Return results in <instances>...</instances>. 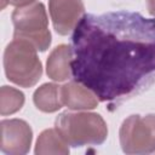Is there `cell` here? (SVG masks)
Wrapping results in <instances>:
<instances>
[{
	"instance_id": "1",
	"label": "cell",
	"mask_w": 155,
	"mask_h": 155,
	"mask_svg": "<svg viewBox=\"0 0 155 155\" xmlns=\"http://www.w3.org/2000/svg\"><path fill=\"white\" fill-rule=\"evenodd\" d=\"M70 46L73 76L110 110L155 84V19L127 10L85 15Z\"/></svg>"
},
{
	"instance_id": "2",
	"label": "cell",
	"mask_w": 155,
	"mask_h": 155,
	"mask_svg": "<svg viewBox=\"0 0 155 155\" xmlns=\"http://www.w3.org/2000/svg\"><path fill=\"white\" fill-rule=\"evenodd\" d=\"M54 128L74 148L101 145L108 137L104 119L99 114L88 111H63L56 117Z\"/></svg>"
},
{
	"instance_id": "3",
	"label": "cell",
	"mask_w": 155,
	"mask_h": 155,
	"mask_svg": "<svg viewBox=\"0 0 155 155\" xmlns=\"http://www.w3.org/2000/svg\"><path fill=\"white\" fill-rule=\"evenodd\" d=\"M4 70L8 81L29 88L42 75V64L38 50L28 41L13 39L4 52Z\"/></svg>"
},
{
	"instance_id": "4",
	"label": "cell",
	"mask_w": 155,
	"mask_h": 155,
	"mask_svg": "<svg viewBox=\"0 0 155 155\" xmlns=\"http://www.w3.org/2000/svg\"><path fill=\"white\" fill-rule=\"evenodd\" d=\"M11 18L15 27L13 39L30 42L38 52H44L50 47L51 31L44 4L34 2L28 6L16 7Z\"/></svg>"
},
{
	"instance_id": "5",
	"label": "cell",
	"mask_w": 155,
	"mask_h": 155,
	"mask_svg": "<svg viewBox=\"0 0 155 155\" xmlns=\"http://www.w3.org/2000/svg\"><path fill=\"white\" fill-rule=\"evenodd\" d=\"M119 139L126 154L155 153V114L126 117L121 124Z\"/></svg>"
},
{
	"instance_id": "6",
	"label": "cell",
	"mask_w": 155,
	"mask_h": 155,
	"mask_svg": "<svg viewBox=\"0 0 155 155\" xmlns=\"http://www.w3.org/2000/svg\"><path fill=\"white\" fill-rule=\"evenodd\" d=\"M0 127L1 153L6 155H24L29 153L33 140V130L27 121L21 119L2 120Z\"/></svg>"
},
{
	"instance_id": "7",
	"label": "cell",
	"mask_w": 155,
	"mask_h": 155,
	"mask_svg": "<svg viewBox=\"0 0 155 155\" xmlns=\"http://www.w3.org/2000/svg\"><path fill=\"white\" fill-rule=\"evenodd\" d=\"M48 12L56 33L62 36L74 31L86 15L82 0H48Z\"/></svg>"
},
{
	"instance_id": "8",
	"label": "cell",
	"mask_w": 155,
	"mask_h": 155,
	"mask_svg": "<svg viewBox=\"0 0 155 155\" xmlns=\"http://www.w3.org/2000/svg\"><path fill=\"white\" fill-rule=\"evenodd\" d=\"M63 104L71 110H91L97 108V96L79 81H69L61 86Z\"/></svg>"
},
{
	"instance_id": "9",
	"label": "cell",
	"mask_w": 155,
	"mask_h": 155,
	"mask_svg": "<svg viewBox=\"0 0 155 155\" xmlns=\"http://www.w3.org/2000/svg\"><path fill=\"white\" fill-rule=\"evenodd\" d=\"M73 48L69 45H58L52 50L46 61V74L53 81H65L73 76Z\"/></svg>"
},
{
	"instance_id": "10",
	"label": "cell",
	"mask_w": 155,
	"mask_h": 155,
	"mask_svg": "<svg viewBox=\"0 0 155 155\" xmlns=\"http://www.w3.org/2000/svg\"><path fill=\"white\" fill-rule=\"evenodd\" d=\"M33 102L42 113H54L59 110L64 105L61 94V86L52 82L41 85L35 90Z\"/></svg>"
},
{
	"instance_id": "11",
	"label": "cell",
	"mask_w": 155,
	"mask_h": 155,
	"mask_svg": "<svg viewBox=\"0 0 155 155\" xmlns=\"http://www.w3.org/2000/svg\"><path fill=\"white\" fill-rule=\"evenodd\" d=\"M34 151L36 155H42V154L68 155L69 144L63 139V137L59 134V132L56 128H47L40 133Z\"/></svg>"
},
{
	"instance_id": "12",
	"label": "cell",
	"mask_w": 155,
	"mask_h": 155,
	"mask_svg": "<svg viewBox=\"0 0 155 155\" xmlns=\"http://www.w3.org/2000/svg\"><path fill=\"white\" fill-rule=\"evenodd\" d=\"M24 94L19 90L4 85L0 88V114L2 116L12 115L19 111L24 104Z\"/></svg>"
},
{
	"instance_id": "13",
	"label": "cell",
	"mask_w": 155,
	"mask_h": 155,
	"mask_svg": "<svg viewBox=\"0 0 155 155\" xmlns=\"http://www.w3.org/2000/svg\"><path fill=\"white\" fill-rule=\"evenodd\" d=\"M36 1L38 0H8V4L12 6H16V7H23V6L31 5Z\"/></svg>"
},
{
	"instance_id": "14",
	"label": "cell",
	"mask_w": 155,
	"mask_h": 155,
	"mask_svg": "<svg viewBox=\"0 0 155 155\" xmlns=\"http://www.w3.org/2000/svg\"><path fill=\"white\" fill-rule=\"evenodd\" d=\"M147 2V8H148V12L154 17L155 19V0H145Z\"/></svg>"
},
{
	"instance_id": "15",
	"label": "cell",
	"mask_w": 155,
	"mask_h": 155,
	"mask_svg": "<svg viewBox=\"0 0 155 155\" xmlns=\"http://www.w3.org/2000/svg\"><path fill=\"white\" fill-rule=\"evenodd\" d=\"M7 4H8V0H1V8H5Z\"/></svg>"
}]
</instances>
